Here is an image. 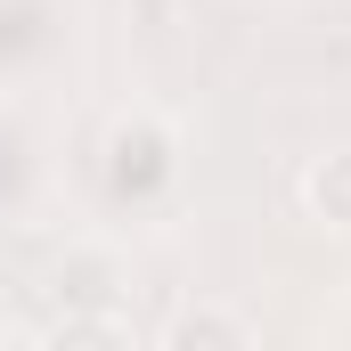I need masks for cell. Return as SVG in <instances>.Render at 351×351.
Wrapping results in <instances>:
<instances>
[{
	"label": "cell",
	"mask_w": 351,
	"mask_h": 351,
	"mask_svg": "<svg viewBox=\"0 0 351 351\" xmlns=\"http://www.w3.org/2000/svg\"><path fill=\"white\" fill-rule=\"evenodd\" d=\"M294 196H302V213H311L319 229H351V147L311 156L302 180H294Z\"/></svg>",
	"instance_id": "277c9868"
},
{
	"label": "cell",
	"mask_w": 351,
	"mask_h": 351,
	"mask_svg": "<svg viewBox=\"0 0 351 351\" xmlns=\"http://www.w3.org/2000/svg\"><path fill=\"white\" fill-rule=\"evenodd\" d=\"M82 188H90V213L106 229H164L188 196V139L164 106L131 98L98 123L90 139V164H82Z\"/></svg>",
	"instance_id": "6da1fadb"
},
{
	"label": "cell",
	"mask_w": 351,
	"mask_h": 351,
	"mask_svg": "<svg viewBox=\"0 0 351 351\" xmlns=\"http://www.w3.org/2000/svg\"><path fill=\"white\" fill-rule=\"evenodd\" d=\"M156 343H172V351H180V343H254V319L204 302V311H172V319L156 327Z\"/></svg>",
	"instance_id": "5b68a950"
},
{
	"label": "cell",
	"mask_w": 351,
	"mask_h": 351,
	"mask_svg": "<svg viewBox=\"0 0 351 351\" xmlns=\"http://www.w3.org/2000/svg\"><path fill=\"white\" fill-rule=\"evenodd\" d=\"M82 49V0H0V98L41 90Z\"/></svg>",
	"instance_id": "3957f363"
},
{
	"label": "cell",
	"mask_w": 351,
	"mask_h": 351,
	"mask_svg": "<svg viewBox=\"0 0 351 351\" xmlns=\"http://www.w3.org/2000/svg\"><path fill=\"white\" fill-rule=\"evenodd\" d=\"M123 286H131V269L114 262L106 245H74L66 262L49 269V286H41V302H49L41 335L49 343H131L139 319H131Z\"/></svg>",
	"instance_id": "7a4b0ae2"
}]
</instances>
